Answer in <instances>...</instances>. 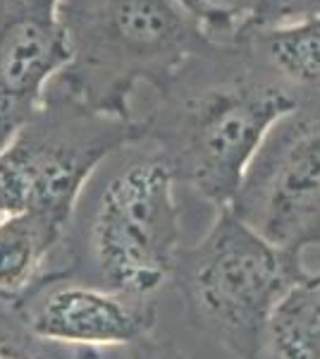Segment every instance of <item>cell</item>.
I'll use <instances>...</instances> for the list:
<instances>
[{
  "label": "cell",
  "mask_w": 320,
  "mask_h": 359,
  "mask_svg": "<svg viewBox=\"0 0 320 359\" xmlns=\"http://www.w3.org/2000/svg\"><path fill=\"white\" fill-rule=\"evenodd\" d=\"M65 237V230L36 213H0V297H27L53 271L50 259Z\"/></svg>",
  "instance_id": "9c48e42d"
},
{
  "label": "cell",
  "mask_w": 320,
  "mask_h": 359,
  "mask_svg": "<svg viewBox=\"0 0 320 359\" xmlns=\"http://www.w3.org/2000/svg\"><path fill=\"white\" fill-rule=\"evenodd\" d=\"M316 15H320V0H258L256 13L246 29L284 27Z\"/></svg>",
  "instance_id": "5bb4252c"
},
{
  "label": "cell",
  "mask_w": 320,
  "mask_h": 359,
  "mask_svg": "<svg viewBox=\"0 0 320 359\" xmlns=\"http://www.w3.org/2000/svg\"><path fill=\"white\" fill-rule=\"evenodd\" d=\"M46 340L72 347H134L155 328L153 297L115 292L50 271L27 297L17 299Z\"/></svg>",
  "instance_id": "52a82bcc"
},
{
  "label": "cell",
  "mask_w": 320,
  "mask_h": 359,
  "mask_svg": "<svg viewBox=\"0 0 320 359\" xmlns=\"http://www.w3.org/2000/svg\"><path fill=\"white\" fill-rule=\"evenodd\" d=\"M213 41H232L249 27L258 0H179Z\"/></svg>",
  "instance_id": "4fadbf2b"
},
{
  "label": "cell",
  "mask_w": 320,
  "mask_h": 359,
  "mask_svg": "<svg viewBox=\"0 0 320 359\" xmlns=\"http://www.w3.org/2000/svg\"><path fill=\"white\" fill-rule=\"evenodd\" d=\"M304 273L301 257L220 208L208 233L182 249L172 280L196 331L239 359H267L270 316Z\"/></svg>",
  "instance_id": "277c9868"
},
{
  "label": "cell",
  "mask_w": 320,
  "mask_h": 359,
  "mask_svg": "<svg viewBox=\"0 0 320 359\" xmlns=\"http://www.w3.org/2000/svg\"><path fill=\"white\" fill-rule=\"evenodd\" d=\"M239 36L299 98L320 96V15L272 29H246Z\"/></svg>",
  "instance_id": "30bf717a"
},
{
  "label": "cell",
  "mask_w": 320,
  "mask_h": 359,
  "mask_svg": "<svg viewBox=\"0 0 320 359\" xmlns=\"http://www.w3.org/2000/svg\"><path fill=\"white\" fill-rule=\"evenodd\" d=\"M62 0H0V151L46 101L69 53Z\"/></svg>",
  "instance_id": "ba28073f"
},
{
  "label": "cell",
  "mask_w": 320,
  "mask_h": 359,
  "mask_svg": "<svg viewBox=\"0 0 320 359\" xmlns=\"http://www.w3.org/2000/svg\"><path fill=\"white\" fill-rule=\"evenodd\" d=\"M0 213H3V201H0Z\"/></svg>",
  "instance_id": "2e32d148"
},
{
  "label": "cell",
  "mask_w": 320,
  "mask_h": 359,
  "mask_svg": "<svg viewBox=\"0 0 320 359\" xmlns=\"http://www.w3.org/2000/svg\"><path fill=\"white\" fill-rule=\"evenodd\" d=\"M267 359H320V271L282 294L267 323Z\"/></svg>",
  "instance_id": "8fae6325"
},
{
  "label": "cell",
  "mask_w": 320,
  "mask_h": 359,
  "mask_svg": "<svg viewBox=\"0 0 320 359\" xmlns=\"http://www.w3.org/2000/svg\"><path fill=\"white\" fill-rule=\"evenodd\" d=\"M155 94L153 111L139 120L141 139L218 211L232 204L272 125L301 101L242 36L211 41Z\"/></svg>",
  "instance_id": "6da1fadb"
},
{
  "label": "cell",
  "mask_w": 320,
  "mask_h": 359,
  "mask_svg": "<svg viewBox=\"0 0 320 359\" xmlns=\"http://www.w3.org/2000/svg\"><path fill=\"white\" fill-rule=\"evenodd\" d=\"M0 359H101V352L46 340L32 328L20 304L0 297Z\"/></svg>",
  "instance_id": "7c38bea8"
},
{
  "label": "cell",
  "mask_w": 320,
  "mask_h": 359,
  "mask_svg": "<svg viewBox=\"0 0 320 359\" xmlns=\"http://www.w3.org/2000/svg\"><path fill=\"white\" fill-rule=\"evenodd\" d=\"M296 257L320 245V96H306L267 132L227 206Z\"/></svg>",
  "instance_id": "8992f818"
},
{
  "label": "cell",
  "mask_w": 320,
  "mask_h": 359,
  "mask_svg": "<svg viewBox=\"0 0 320 359\" xmlns=\"http://www.w3.org/2000/svg\"><path fill=\"white\" fill-rule=\"evenodd\" d=\"M69 60L53 84L86 106L132 118L141 82L162 89L213 41L179 0H62Z\"/></svg>",
  "instance_id": "3957f363"
},
{
  "label": "cell",
  "mask_w": 320,
  "mask_h": 359,
  "mask_svg": "<svg viewBox=\"0 0 320 359\" xmlns=\"http://www.w3.org/2000/svg\"><path fill=\"white\" fill-rule=\"evenodd\" d=\"M137 139L139 120L101 113L50 84L39 111L0 151L3 213H36L69 233L94 175Z\"/></svg>",
  "instance_id": "5b68a950"
},
{
  "label": "cell",
  "mask_w": 320,
  "mask_h": 359,
  "mask_svg": "<svg viewBox=\"0 0 320 359\" xmlns=\"http://www.w3.org/2000/svg\"><path fill=\"white\" fill-rule=\"evenodd\" d=\"M130 359H187L172 343H158V340H141L130 347Z\"/></svg>",
  "instance_id": "9a60e30c"
},
{
  "label": "cell",
  "mask_w": 320,
  "mask_h": 359,
  "mask_svg": "<svg viewBox=\"0 0 320 359\" xmlns=\"http://www.w3.org/2000/svg\"><path fill=\"white\" fill-rule=\"evenodd\" d=\"M84 211L65 237L60 273L115 292L153 297L182 257V221L170 165L146 139L103 163Z\"/></svg>",
  "instance_id": "7a4b0ae2"
}]
</instances>
